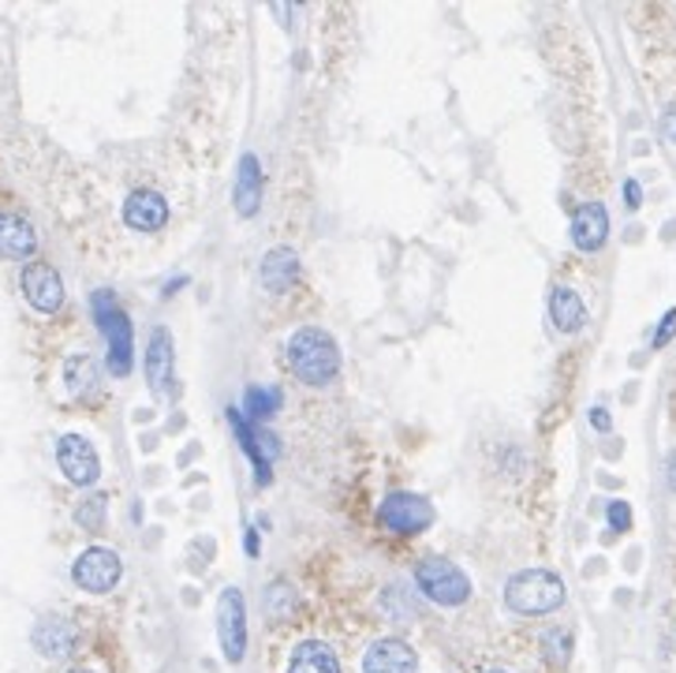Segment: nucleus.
Segmentation results:
<instances>
[{
    "label": "nucleus",
    "instance_id": "bb28decb",
    "mask_svg": "<svg viewBox=\"0 0 676 673\" xmlns=\"http://www.w3.org/2000/svg\"><path fill=\"white\" fill-rule=\"evenodd\" d=\"M624 202H628L632 210L643 207V188H639V180H628V183H624Z\"/></svg>",
    "mask_w": 676,
    "mask_h": 673
},
{
    "label": "nucleus",
    "instance_id": "473e14b6",
    "mask_svg": "<svg viewBox=\"0 0 676 673\" xmlns=\"http://www.w3.org/2000/svg\"><path fill=\"white\" fill-rule=\"evenodd\" d=\"M490 673H505V670H490Z\"/></svg>",
    "mask_w": 676,
    "mask_h": 673
},
{
    "label": "nucleus",
    "instance_id": "f03ea898",
    "mask_svg": "<svg viewBox=\"0 0 676 673\" xmlns=\"http://www.w3.org/2000/svg\"><path fill=\"white\" fill-rule=\"evenodd\" d=\"M505 603L516 614L538 617V614H553L561 603H565V580L549 569H524L505 584Z\"/></svg>",
    "mask_w": 676,
    "mask_h": 673
},
{
    "label": "nucleus",
    "instance_id": "2eb2a0df",
    "mask_svg": "<svg viewBox=\"0 0 676 673\" xmlns=\"http://www.w3.org/2000/svg\"><path fill=\"white\" fill-rule=\"evenodd\" d=\"M38 251V232L34 224L19 213H0V259L23 262Z\"/></svg>",
    "mask_w": 676,
    "mask_h": 673
},
{
    "label": "nucleus",
    "instance_id": "f3484780",
    "mask_svg": "<svg viewBox=\"0 0 676 673\" xmlns=\"http://www.w3.org/2000/svg\"><path fill=\"white\" fill-rule=\"evenodd\" d=\"M147 382L153 393H172L176 379H172V336L169 330H153L150 349H147Z\"/></svg>",
    "mask_w": 676,
    "mask_h": 673
},
{
    "label": "nucleus",
    "instance_id": "f8f14e48",
    "mask_svg": "<svg viewBox=\"0 0 676 673\" xmlns=\"http://www.w3.org/2000/svg\"><path fill=\"white\" fill-rule=\"evenodd\" d=\"M30 640H34L38 655H46V659H68L71 651H75V644H79V629L71 625L68 617L46 614V617L34 625V632H30Z\"/></svg>",
    "mask_w": 676,
    "mask_h": 673
},
{
    "label": "nucleus",
    "instance_id": "aec40b11",
    "mask_svg": "<svg viewBox=\"0 0 676 673\" xmlns=\"http://www.w3.org/2000/svg\"><path fill=\"white\" fill-rule=\"evenodd\" d=\"M259 199H262V169H259V158L248 154L240 161V177H235V210L243 218H251L259 210Z\"/></svg>",
    "mask_w": 676,
    "mask_h": 673
},
{
    "label": "nucleus",
    "instance_id": "6ab92c4d",
    "mask_svg": "<svg viewBox=\"0 0 676 673\" xmlns=\"http://www.w3.org/2000/svg\"><path fill=\"white\" fill-rule=\"evenodd\" d=\"M289 673H341V662H336L330 644H322V640H303V644L292 651Z\"/></svg>",
    "mask_w": 676,
    "mask_h": 673
},
{
    "label": "nucleus",
    "instance_id": "20e7f679",
    "mask_svg": "<svg viewBox=\"0 0 676 673\" xmlns=\"http://www.w3.org/2000/svg\"><path fill=\"white\" fill-rule=\"evenodd\" d=\"M415 584L423 587V595L437 606H460L471 599V580L460 565L448 558H423L415 565Z\"/></svg>",
    "mask_w": 676,
    "mask_h": 673
},
{
    "label": "nucleus",
    "instance_id": "4468645a",
    "mask_svg": "<svg viewBox=\"0 0 676 673\" xmlns=\"http://www.w3.org/2000/svg\"><path fill=\"white\" fill-rule=\"evenodd\" d=\"M124 221L131 224L135 232H158L161 224L169 221V202L150 188H139L131 191L128 202H124Z\"/></svg>",
    "mask_w": 676,
    "mask_h": 673
},
{
    "label": "nucleus",
    "instance_id": "39448f33",
    "mask_svg": "<svg viewBox=\"0 0 676 673\" xmlns=\"http://www.w3.org/2000/svg\"><path fill=\"white\" fill-rule=\"evenodd\" d=\"M120 576H124V565H120V558L105 546L83 550V554L75 558V565H71V580L83 591H90V595H105V591L120 584Z\"/></svg>",
    "mask_w": 676,
    "mask_h": 673
},
{
    "label": "nucleus",
    "instance_id": "423d86ee",
    "mask_svg": "<svg viewBox=\"0 0 676 673\" xmlns=\"http://www.w3.org/2000/svg\"><path fill=\"white\" fill-rule=\"evenodd\" d=\"M57 464H60V472H64L68 483H75V486H94L101 479L98 449L90 445V438H83V434H60Z\"/></svg>",
    "mask_w": 676,
    "mask_h": 673
},
{
    "label": "nucleus",
    "instance_id": "412c9836",
    "mask_svg": "<svg viewBox=\"0 0 676 673\" xmlns=\"http://www.w3.org/2000/svg\"><path fill=\"white\" fill-rule=\"evenodd\" d=\"M64 382H68V390L75 393V396L94 393V385H98L94 360H90V355H71V360L64 363Z\"/></svg>",
    "mask_w": 676,
    "mask_h": 673
},
{
    "label": "nucleus",
    "instance_id": "9b49d317",
    "mask_svg": "<svg viewBox=\"0 0 676 673\" xmlns=\"http://www.w3.org/2000/svg\"><path fill=\"white\" fill-rule=\"evenodd\" d=\"M363 673H418L415 651L396 636L374 640L363 655Z\"/></svg>",
    "mask_w": 676,
    "mask_h": 673
},
{
    "label": "nucleus",
    "instance_id": "4be33fe9",
    "mask_svg": "<svg viewBox=\"0 0 676 673\" xmlns=\"http://www.w3.org/2000/svg\"><path fill=\"white\" fill-rule=\"evenodd\" d=\"M243 404H248V423H262V420H270L276 408H281V393L265 390V385H251L248 396H243Z\"/></svg>",
    "mask_w": 676,
    "mask_h": 673
},
{
    "label": "nucleus",
    "instance_id": "b1692460",
    "mask_svg": "<svg viewBox=\"0 0 676 673\" xmlns=\"http://www.w3.org/2000/svg\"><path fill=\"white\" fill-rule=\"evenodd\" d=\"M542 647H546V655H549L553 662H565L568 651H572V636H568L565 629H549L546 640H542Z\"/></svg>",
    "mask_w": 676,
    "mask_h": 673
},
{
    "label": "nucleus",
    "instance_id": "dca6fc26",
    "mask_svg": "<svg viewBox=\"0 0 676 673\" xmlns=\"http://www.w3.org/2000/svg\"><path fill=\"white\" fill-rule=\"evenodd\" d=\"M259 278H262V289L265 292H273V295L289 292L292 284L300 281V254H295L292 248H273L262 259Z\"/></svg>",
    "mask_w": 676,
    "mask_h": 673
},
{
    "label": "nucleus",
    "instance_id": "a211bd4d",
    "mask_svg": "<svg viewBox=\"0 0 676 673\" xmlns=\"http://www.w3.org/2000/svg\"><path fill=\"white\" fill-rule=\"evenodd\" d=\"M549 319L561 333H579L587 322V308H583L576 289H553L549 292Z\"/></svg>",
    "mask_w": 676,
    "mask_h": 673
},
{
    "label": "nucleus",
    "instance_id": "393cba45",
    "mask_svg": "<svg viewBox=\"0 0 676 673\" xmlns=\"http://www.w3.org/2000/svg\"><path fill=\"white\" fill-rule=\"evenodd\" d=\"M609 528H613V532H628V528H632V509L624 502L609 505Z\"/></svg>",
    "mask_w": 676,
    "mask_h": 673
},
{
    "label": "nucleus",
    "instance_id": "6e6552de",
    "mask_svg": "<svg viewBox=\"0 0 676 673\" xmlns=\"http://www.w3.org/2000/svg\"><path fill=\"white\" fill-rule=\"evenodd\" d=\"M377 516H382V524L389 532L396 535H418L423 528H430V520H434V505L426 502V498L418 494H389L382 509H377Z\"/></svg>",
    "mask_w": 676,
    "mask_h": 673
},
{
    "label": "nucleus",
    "instance_id": "c756f323",
    "mask_svg": "<svg viewBox=\"0 0 676 673\" xmlns=\"http://www.w3.org/2000/svg\"><path fill=\"white\" fill-rule=\"evenodd\" d=\"M665 475H669V486L676 491V449L669 453V461H665Z\"/></svg>",
    "mask_w": 676,
    "mask_h": 673
},
{
    "label": "nucleus",
    "instance_id": "ddd939ff",
    "mask_svg": "<svg viewBox=\"0 0 676 673\" xmlns=\"http://www.w3.org/2000/svg\"><path fill=\"white\" fill-rule=\"evenodd\" d=\"M609 237V210L602 202H583L572 213V243L579 251H598Z\"/></svg>",
    "mask_w": 676,
    "mask_h": 673
},
{
    "label": "nucleus",
    "instance_id": "1a4fd4ad",
    "mask_svg": "<svg viewBox=\"0 0 676 673\" xmlns=\"http://www.w3.org/2000/svg\"><path fill=\"white\" fill-rule=\"evenodd\" d=\"M23 295L38 314H57L64 308V281L46 262H30L23 270Z\"/></svg>",
    "mask_w": 676,
    "mask_h": 673
},
{
    "label": "nucleus",
    "instance_id": "2f4dec72",
    "mask_svg": "<svg viewBox=\"0 0 676 673\" xmlns=\"http://www.w3.org/2000/svg\"><path fill=\"white\" fill-rule=\"evenodd\" d=\"M71 673H94V670H71Z\"/></svg>",
    "mask_w": 676,
    "mask_h": 673
},
{
    "label": "nucleus",
    "instance_id": "0eeeda50",
    "mask_svg": "<svg viewBox=\"0 0 676 673\" xmlns=\"http://www.w3.org/2000/svg\"><path fill=\"white\" fill-rule=\"evenodd\" d=\"M218 636L221 651L229 662H240L243 651H248V610H243L240 587H224L221 603H218Z\"/></svg>",
    "mask_w": 676,
    "mask_h": 673
},
{
    "label": "nucleus",
    "instance_id": "5701e85b",
    "mask_svg": "<svg viewBox=\"0 0 676 673\" xmlns=\"http://www.w3.org/2000/svg\"><path fill=\"white\" fill-rule=\"evenodd\" d=\"M75 520H79V528H87V532H101V528H105V498L101 494L83 498L75 509Z\"/></svg>",
    "mask_w": 676,
    "mask_h": 673
},
{
    "label": "nucleus",
    "instance_id": "c85d7f7f",
    "mask_svg": "<svg viewBox=\"0 0 676 673\" xmlns=\"http://www.w3.org/2000/svg\"><path fill=\"white\" fill-rule=\"evenodd\" d=\"M591 423H594V431H609V412H606V408H591Z\"/></svg>",
    "mask_w": 676,
    "mask_h": 673
},
{
    "label": "nucleus",
    "instance_id": "cd10ccee",
    "mask_svg": "<svg viewBox=\"0 0 676 673\" xmlns=\"http://www.w3.org/2000/svg\"><path fill=\"white\" fill-rule=\"evenodd\" d=\"M662 131H665V139H669L673 147H676V109H669V112L662 117Z\"/></svg>",
    "mask_w": 676,
    "mask_h": 673
},
{
    "label": "nucleus",
    "instance_id": "7ed1b4c3",
    "mask_svg": "<svg viewBox=\"0 0 676 673\" xmlns=\"http://www.w3.org/2000/svg\"><path fill=\"white\" fill-rule=\"evenodd\" d=\"M94 322L101 325L109 341V371L117 379H124L131 371V355H135V330H131V319L120 311L117 295L112 292H94Z\"/></svg>",
    "mask_w": 676,
    "mask_h": 673
},
{
    "label": "nucleus",
    "instance_id": "a878e982",
    "mask_svg": "<svg viewBox=\"0 0 676 673\" xmlns=\"http://www.w3.org/2000/svg\"><path fill=\"white\" fill-rule=\"evenodd\" d=\"M676 336V308L665 314L662 319V325H658V333H654V349H662V344H669Z\"/></svg>",
    "mask_w": 676,
    "mask_h": 673
},
{
    "label": "nucleus",
    "instance_id": "9d476101",
    "mask_svg": "<svg viewBox=\"0 0 676 673\" xmlns=\"http://www.w3.org/2000/svg\"><path fill=\"white\" fill-rule=\"evenodd\" d=\"M229 420L235 426V434H240L248 461L254 464V475H259V483L265 486V483H270V461H273V456H281V438L262 431V426H251L240 412H229Z\"/></svg>",
    "mask_w": 676,
    "mask_h": 673
},
{
    "label": "nucleus",
    "instance_id": "7c9ffc66",
    "mask_svg": "<svg viewBox=\"0 0 676 673\" xmlns=\"http://www.w3.org/2000/svg\"><path fill=\"white\" fill-rule=\"evenodd\" d=\"M248 554H251V558L259 554V535H254V532H248Z\"/></svg>",
    "mask_w": 676,
    "mask_h": 673
},
{
    "label": "nucleus",
    "instance_id": "f257e3e1",
    "mask_svg": "<svg viewBox=\"0 0 676 673\" xmlns=\"http://www.w3.org/2000/svg\"><path fill=\"white\" fill-rule=\"evenodd\" d=\"M289 366L303 385H330L341 374V349L325 330L303 325L289 341Z\"/></svg>",
    "mask_w": 676,
    "mask_h": 673
}]
</instances>
